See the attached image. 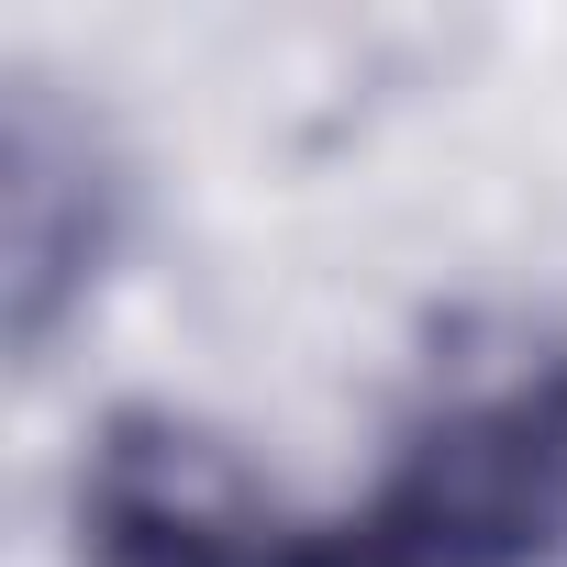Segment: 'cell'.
Instances as JSON below:
<instances>
[{"mask_svg":"<svg viewBox=\"0 0 567 567\" xmlns=\"http://www.w3.org/2000/svg\"><path fill=\"white\" fill-rule=\"evenodd\" d=\"M301 489L178 401H112L68 467L79 567H301Z\"/></svg>","mask_w":567,"mask_h":567,"instance_id":"7a4b0ae2","label":"cell"},{"mask_svg":"<svg viewBox=\"0 0 567 567\" xmlns=\"http://www.w3.org/2000/svg\"><path fill=\"white\" fill-rule=\"evenodd\" d=\"M301 567H567V334L445 323L379 467L301 512Z\"/></svg>","mask_w":567,"mask_h":567,"instance_id":"6da1fadb","label":"cell"},{"mask_svg":"<svg viewBox=\"0 0 567 567\" xmlns=\"http://www.w3.org/2000/svg\"><path fill=\"white\" fill-rule=\"evenodd\" d=\"M123 223H134V178L101 112L23 68L0 90V334L23 368H45L68 323L101 301Z\"/></svg>","mask_w":567,"mask_h":567,"instance_id":"3957f363","label":"cell"}]
</instances>
